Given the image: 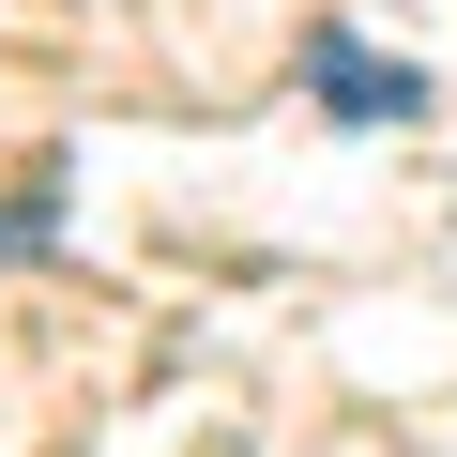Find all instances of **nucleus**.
<instances>
[{
    "instance_id": "1",
    "label": "nucleus",
    "mask_w": 457,
    "mask_h": 457,
    "mask_svg": "<svg viewBox=\"0 0 457 457\" xmlns=\"http://www.w3.org/2000/svg\"><path fill=\"white\" fill-rule=\"evenodd\" d=\"M305 107L381 137V122H427V77H411V62H381L366 31H320V46H305Z\"/></svg>"
},
{
    "instance_id": "2",
    "label": "nucleus",
    "mask_w": 457,
    "mask_h": 457,
    "mask_svg": "<svg viewBox=\"0 0 457 457\" xmlns=\"http://www.w3.org/2000/svg\"><path fill=\"white\" fill-rule=\"evenodd\" d=\"M46 245H62V168H31L0 198V260H46Z\"/></svg>"
}]
</instances>
